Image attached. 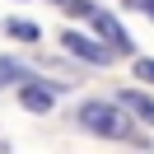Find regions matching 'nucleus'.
I'll list each match as a JSON object with an SVG mask.
<instances>
[{"label": "nucleus", "mask_w": 154, "mask_h": 154, "mask_svg": "<svg viewBox=\"0 0 154 154\" xmlns=\"http://www.w3.org/2000/svg\"><path fill=\"white\" fill-rule=\"evenodd\" d=\"M122 107H126L131 117H140V122L154 126V98H145V94H135V89H126V94H122Z\"/></svg>", "instance_id": "5"}, {"label": "nucleus", "mask_w": 154, "mask_h": 154, "mask_svg": "<svg viewBox=\"0 0 154 154\" xmlns=\"http://www.w3.org/2000/svg\"><path fill=\"white\" fill-rule=\"evenodd\" d=\"M79 126L94 135H107V140H126L131 135V112L122 103H103V98H89L79 107Z\"/></svg>", "instance_id": "1"}, {"label": "nucleus", "mask_w": 154, "mask_h": 154, "mask_svg": "<svg viewBox=\"0 0 154 154\" xmlns=\"http://www.w3.org/2000/svg\"><path fill=\"white\" fill-rule=\"evenodd\" d=\"M23 107H33V112H51V103H56V94H51L47 84H33L28 75H23V89H19Z\"/></svg>", "instance_id": "4"}, {"label": "nucleus", "mask_w": 154, "mask_h": 154, "mask_svg": "<svg viewBox=\"0 0 154 154\" xmlns=\"http://www.w3.org/2000/svg\"><path fill=\"white\" fill-rule=\"evenodd\" d=\"M10 33H14V38H38V23H23V19H10Z\"/></svg>", "instance_id": "7"}, {"label": "nucleus", "mask_w": 154, "mask_h": 154, "mask_svg": "<svg viewBox=\"0 0 154 154\" xmlns=\"http://www.w3.org/2000/svg\"><path fill=\"white\" fill-rule=\"evenodd\" d=\"M89 23H94V33L107 42L112 51H131V38H126V28L112 19V14H98V10H89Z\"/></svg>", "instance_id": "3"}, {"label": "nucleus", "mask_w": 154, "mask_h": 154, "mask_svg": "<svg viewBox=\"0 0 154 154\" xmlns=\"http://www.w3.org/2000/svg\"><path fill=\"white\" fill-rule=\"evenodd\" d=\"M23 75H28V70H23L14 56H0V89H10L14 79H23Z\"/></svg>", "instance_id": "6"}, {"label": "nucleus", "mask_w": 154, "mask_h": 154, "mask_svg": "<svg viewBox=\"0 0 154 154\" xmlns=\"http://www.w3.org/2000/svg\"><path fill=\"white\" fill-rule=\"evenodd\" d=\"M135 79H145V84H154V61H135Z\"/></svg>", "instance_id": "8"}, {"label": "nucleus", "mask_w": 154, "mask_h": 154, "mask_svg": "<svg viewBox=\"0 0 154 154\" xmlns=\"http://www.w3.org/2000/svg\"><path fill=\"white\" fill-rule=\"evenodd\" d=\"M61 47H66L70 56H79V61H89V66H107V61L117 56L112 47H103V42H94V38H84V33H61Z\"/></svg>", "instance_id": "2"}, {"label": "nucleus", "mask_w": 154, "mask_h": 154, "mask_svg": "<svg viewBox=\"0 0 154 154\" xmlns=\"http://www.w3.org/2000/svg\"><path fill=\"white\" fill-rule=\"evenodd\" d=\"M126 5H131V10H140V14H149V19H154V0H126Z\"/></svg>", "instance_id": "9"}]
</instances>
